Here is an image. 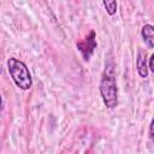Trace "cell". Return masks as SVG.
Wrapping results in <instances>:
<instances>
[{
    "label": "cell",
    "instance_id": "6da1fadb",
    "mask_svg": "<svg viewBox=\"0 0 154 154\" xmlns=\"http://www.w3.org/2000/svg\"><path fill=\"white\" fill-rule=\"evenodd\" d=\"M100 94L102 97L103 103L106 105L107 108H114L118 105V89H117V83H116V77L113 73V67L107 64L101 81H100Z\"/></svg>",
    "mask_w": 154,
    "mask_h": 154
},
{
    "label": "cell",
    "instance_id": "7a4b0ae2",
    "mask_svg": "<svg viewBox=\"0 0 154 154\" xmlns=\"http://www.w3.org/2000/svg\"><path fill=\"white\" fill-rule=\"evenodd\" d=\"M7 69L18 88H20L22 90H28L31 88L32 78L25 63L17 58H10L7 60Z\"/></svg>",
    "mask_w": 154,
    "mask_h": 154
},
{
    "label": "cell",
    "instance_id": "3957f363",
    "mask_svg": "<svg viewBox=\"0 0 154 154\" xmlns=\"http://www.w3.org/2000/svg\"><path fill=\"white\" fill-rule=\"evenodd\" d=\"M96 47H97V42H96V34L94 30H91L84 40L77 42V49L81 52V54L85 61H88L90 59V57L93 55Z\"/></svg>",
    "mask_w": 154,
    "mask_h": 154
},
{
    "label": "cell",
    "instance_id": "277c9868",
    "mask_svg": "<svg viewBox=\"0 0 154 154\" xmlns=\"http://www.w3.org/2000/svg\"><path fill=\"white\" fill-rule=\"evenodd\" d=\"M136 67H137V72L141 77L146 78L148 77V66H147V57H146V52H143L142 49L137 51V59H136Z\"/></svg>",
    "mask_w": 154,
    "mask_h": 154
},
{
    "label": "cell",
    "instance_id": "5b68a950",
    "mask_svg": "<svg viewBox=\"0 0 154 154\" xmlns=\"http://www.w3.org/2000/svg\"><path fill=\"white\" fill-rule=\"evenodd\" d=\"M141 35H142V38L146 42V45L150 48H154V26L150 24L143 25V28L141 30Z\"/></svg>",
    "mask_w": 154,
    "mask_h": 154
},
{
    "label": "cell",
    "instance_id": "8992f818",
    "mask_svg": "<svg viewBox=\"0 0 154 154\" xmlns=\"http://www.w3.org/2000/svg\"><path fill=\"white\" fill-rule=\"evenodd\" d=\"M106 12L109 16H114L117 12V0H102Z\"/></svg>",
    "mask_w": 154,
    "mask_h": 154
},
{
    "label": "cell",
    "instance_id": "52a82bcc",
    "mask_svg": "<svg viewBox=\"0 0 154 154\" xmlns=\"http://www.w3.org/2000/svg\"><path fill=\"white\" fill-rule=\"evenodd\" d=\"M149 137L152 141H154V118L152 119V123H150V126H149Z\"/></svg>",
    "mask_w": 154,
    "mask_h": 154
},
{
    "label": "cell",
    "instance_id": "ba28073f",
    "mask_svg": "<svg viewBox=\"0 0 154 154\" xmlns=\"http://www.w3.org/2000/svg\"><path fill=\"white\" fill-rule=\"evenodd\" d=\"M149 69H150V71L154 73V53L150 55V58H149V66H148Z\"/></svg>",
    "mask_w": 154,
    "mask_h": 154
}]
</instances>
